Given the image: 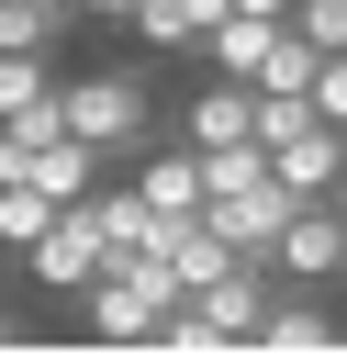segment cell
I'll return each mask as SVG.
<instances>
[{
	"label": "cell",
	"mask_w": 347,
	"mask_h": 359,
	"mask_svg": "<svg viewBox=\"0 0 347 359\" xmlns=\"http://www.w3.org/2000/svg\"><path fill=\"white\" fill-rule=\"evenodd\" d=\"M56 101H67V135H90L112 168H134L157 146V79L146 67H78V79H56Z\"/></svg>",
	"instance_id": "6da1fadb"
},
{
	"label": "cell",
	"mask_w": 347,
	"mask_h": 359,
	"mask_svg": "<svg viewBox=\"0 0 347 359\" xmlns=\"http://www.w3.org/2000/svg\"><path fill=\"white\" fill-rule=\"evenodd\" d=\"M22 269H34L45 292H90V280L112 269V236H101V213H90V202H56V224L22 247Z\"/></svg>",
	"instance_id": "7a4b0ae2"
},
{
	"label": "cell",
	"mask_w": 347,
	"mask_h": 359,
	"mask_svg": "<svg viewBox=\"0 0 347 359\" xmlns=\"http://www.w3.org/2000/svg\"><path fill=\"white\" fill-rule=\"evenodd\" d=\"M269 269L280 280H347V213H336V191H313V202H291V224H280V247H269Z\"/></svg>",
	"instance_id": "3957f363"
},
{
	"label": "cell",
	"mask_w": 347,
	"mask_h": 359,
	"mask_svg": "<svg viewBox=\"0 0 347 359\" xmlns=\"http://www.w3.org/2000/svg\"><path fill=\"white\" fill-rule=\"evenodd\" d=\"M269 292H280V269H269V258H235L224 280H201V292H179V303H201L213 337H257V325H269Z\"/></svg>",
	"instance_id": "277c9868"
},
{
	"label": "cell",
	"mask_w": 347,
	"mask_h": 359,
	"mask_svg": "<svg viewBox=\"0 0 347 359\" xmlns=\"http://www.w3.org/2000/svg\"><path fill=\"white\" fill-rule=\"evenodd\" d=\"M179 135H190V146H246V135H257V79H224V67H213V79L190 90Z\"/></svg>",
	"instance_id": "5b68a950"
},
{
	"label": "cell",
	"mask_w": 347,
	"mask_h": 359,
	"mask_svg": "<svg viewBox=\"0 0 347 359\" xmlns=\"http://www.w3.org/2000/svg\"><path fill=\"white\" fill-rule=\"evenodd\" d=\"M269 168H280L302 202H313V191H336V180H347V123H302L291 146H269Z\"/></svg>",
	"instance_id": "8992f818"
},
{
	"label": "cell",
	"mask_w": 347,
	"mask_h": 359,
	"mask_svg": "<svg viewBox=\"0 0 347 359\" xmlns=\"http://www.w3.org/2000/svg\"><path fill=\"white\" fill-rule=\"evenodd\" d=\"M146 258H168V280H179V292H201V280H224V269H235V247H224L201 213H179V224H168Z\"/></svg>",
	"instance_id": "52a82bcc"
},
{
	"label": "cell",
	"mask_w": 347,
	"mask_h": 359,
	"mask_svg": "<svg viewBox=\"0 0 347 359\" xmlns=\"http://www.w3.org/2000/svg\"><path fill=\"white\" fill-rule=\"evenodd\" d=\"M257 348H336V314L313 303V280H280V292H269V325H257Z\"/></svg>",
	"instance_id": "ba28073f"
},
{
	"label": "cell",
	"mask_w": 347,
	"mask_h": 359,
	"mask_svg": "<svg viewBox=\"0 0 347 359\" xmlns=\"http://www.w3.org/2000/svg\"><path fill=\"white\" fill-rule=\"evenodd\" d=\"M213 22H224V0H134V45H157V56L201 45Z\"/></svg>",
	"instance_id": "9c48e42d"
},
{
	"label": "cell",
	"mask_w": 347,
	"mask_h": 359,
	"mask_svg": "<svg viewBox=\"0 0 347 359\" xmlns=\"http://www.w3.org/2000/svg\"><path fill=\"white\" fill-rule=\"evenodd\" d=\"M269 34H280V22H269V11H224V22H213V34H201V56H213V67H224V79H257V56H269Z\"/></svg>",
	"instance_id": "30bf717a"
},
{
	"label": "cell",
	"mask_w": 347,
	"mask_h": 359,
	"mask_svg": "<svg viewBox=\"0 0 347 359\" xmlns=\"http://www.w3.org/2000/svg\"><path fill=\"white\" fill-rule=\"evenodd\" d=\"M67 22H78L67 0H0V45H11V56H56Z\"/></svg>",
	"instance_id": "8fae6325"
},
{
	"label": "cell",
	"mask_w": 347,
	"mask_h": 359,
	"mask_svg": "<svg viewBox=\"0 0 347 359\" xmlns=\"http://www.w3.org/2000/svg\"><path fill=\"white\" fill-rule=\"evenodd\" d=\"M313 67H325V45H313L302 22H280L269 56H257V90H313Z\"/></svg>",
	"instance_id": "7c38bea8"
},
{
	"label": "cell",
	"mask_w": 347,
	"mask_h": 359,
	"mask_svg": "<svg viewBox=\"0 0 347 359\" xmlns=\"http://www.w3.org/2000/svg\"><path fill=\"white\" fill-rule=\"evenodd\" d=\"M45 224H56V191H45V180H0V247L22 258Z\"/></svg>",
	"instance_id": "4fadbf2b"
},
{
	"label": "cell",
	"mask_w": 347,
	"mask_h": 359,
	"mask_svg": "<svg viewBox=\"0 0 347 359\" xmlns=\"http://www.w3.org/2000/svg\"><path fill=\"white\" fill-rule=\"evenodd\" d=\"M302 123H325V112H313V90H257V146H291Z\"/></svg>",
	"instance_id": "5bb4252c"
},
{
	"label": "cell",
	"mask_w": 347,
	"mask_h": 359,
	"mask_svg": "<svg viewBox=\"0 0 347 359\" xmlns=\"http://www.w3.org/2000/svg\"><path fill=\"white\" fill-rule=\"evenodd\" d=\"M313 112L347 123V45H325V67H313Z\"/></svg>",
	"instance_id": "9a60e30c"
},
{
	"label": "cell",
	"mask_w": 347,
	"mask_h": 359,
	"mask_svg": "<svg viewBox=\"0 0 347 359\" xmlns=\"http://www.w3.org/2000/svg\"><path fill=\"white\" fill-rule=\"evenodd\" d=\"M291 22H302L313 45H347V0H291Z\"/></svg>",
	"instance_id": "2e32d148"
},
{
	"label": "cell",
	"mask_w": 347,
	"mask_h": 359,
	"mask_svg": "<svg viewBox=\"0 0 347 359\" xmlns=\"http://www.w3.org/2000/svg\"><path fill=\"white\" fill-rule=\"evenodd\" d=\"M67 11H90V22H134V0H67Z\"/></svg>",
	"instance_id": "e0dca14e"
},
{
	"label": "cell",
	"mask_w": 347,
	"mask_h": 359,
	"mask_svg": "<svg viewBox=\"0 0 347 359\" xmlns=\"http://www.w3.org/2000/svg\"><path fill=\"white\" fill-rule=\"evenodd\" d=\"M224 11H269V22H291V0H224Z\"/></svg>",
	"instance_id": "ac0fdd59"
},
{
	"label": "cell",
	"mask_w": 347,
	"mask_h": 359,
	"mask_svg": "<svg viewBox=\"0 0 347 359\" xmlns=\"http://www.w3.org/2000/svg\"><path fill=\"white\" fill-rule=\"evenodd\" d=\"M0 348H22V314H0Z\"/></svg>",
	"instance_id": "d6986e66"
}]
</instances>
